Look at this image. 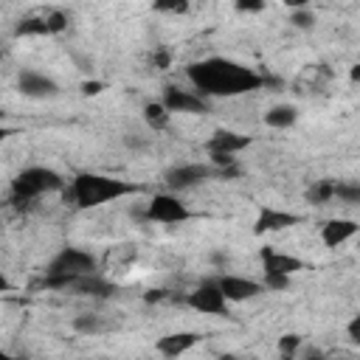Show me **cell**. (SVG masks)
Listing matches in <instances>:
<instances>
[{"instance_id":"cell-1","label":"cell","mask_w":360,"mask_h":360,"mask_svg":"<svg viewBox=\"0 0 360 360\" xmlns=\"http://www.w3.org/2000/svg\"><path fill=\"white\" fill-rule=\"evenodd\" d=\"M186 73L202 96H242V93L259 90L264 84V76L253 73L245 65L222 59V56L194 62V65H188Z\"/></svg>"},{"instance_id":"cell-2","label":"cell","mask_w":360,"mask_h":360,"mask_svg":"<svg viewBox=\"0 0 360 360\" xmlns=\"http://www.w3.org/2000/svg\"><path fill=\"white\" fill-rule=\"evenodd\" d=\"M141 191H143V186H138V183H127V180L93 174V172H84V174L73 177V183H70V197L79 208H96L101 202H110V200H118L127 194H141Z\"/></svg>"},{"instance_id":"cell-3","label":"cell","mask_w":360,"mask_h":360,"mask_svg":"<svg viewBox=\"0 0 360 360\" xmlns=\"http://www.w3.org/2000/svg\"><path fill=\"white\" fill-rule=\"evenodd\" d=\"M59 188H62V177L53 169L31 166V169H22L14 177V183H11V200L17 205H25V202H31L34 197H39L45 191H59Z\"/></svg>"},{"instance_id":"cell-4","label":"cell","mask_w":360,"mask_h":360,"mask_svg":"<svg viewBox=\"0 0 360 360\" xmlns=\"http://www.w3.org/2000/svg\"><path fill=\"white\" fill-rule=\"evenodd\" d=\"M239 174V166H231V169H217V166H202V163H188V166H177L172 172H166V186L174 188V191H183V188H191L202 180H211V177H236Z\"/></svg>"},{"instance_id":"cell-5","label":"cell","mask_w":360,"mask_h":360,"mask_svg":"<svg viewBox=\"0 0 360 360\" xmlns=\"http://www.w3.org/2000/svg\"><path fill=\"white\" fill-rule=\"evenodd\" d=\"M48 276H73V278H82V276H93L96 273V259L79 248H62L51 262H48Z\"/></svg>"},{"instance_id":"cell-6","label":"cell","mask_w":360,"mask_h":360,"mask_svg":"<svg viewBox=\"0 0 360 360\" xmlns=\"http://www.w3.org/2000/svg\"><path fill=\"white\" fill-rule=\"evenodd\" d=\"M186 304L197 312H205V315H225L228 312V298L222 295L217 281H202L194 292H188Z\"/></svg>"},{"instance_id":"cell-7","label":"cell","mask_w":360,"mask_h":360,"mask_svg":"<svg viewBox=\"0 0 360 360\" xmlns=\"http://www.w3.org/2000/svg\"><path fill=\"white\" fill-rule=\"evenodd\" d=\"M191 217V211L186 208V202H180L172 194H155L146 205V219L152 222H186Z\"/></svg>"},{"instance_id":"cell-8","label":"cell","mask_w":360,"mask_h":360,"mask_svg":"<svg viewBox=\"0 0 360 360\" xmlns=\"http://www.w3.org/2000/svg\"><path fill=\"white\" fill-rule=\"evenodd\" d=\"M163 107L169 112H205L208 110L202 96H194V93L177 90V87H166L163 90Z\"/></svg>"},{"instance_id":"cell-9","label":"cell","mask_w":360,"mask_h":360,"mask_svg":"<svg viewBox=\"0 0 360 360\" xmlns=\"http://www.w3.org/2000/svg\"><path fill=\"white\" fill-rule=\"evenodd\" d=\"M262 264H264V276H292L298 270H304V262L290 256V253H278L273 248H262Z\"/></svg>"},{"instance_id":"cell-10","label":"cell","mask_w":360,"mask_h":360,"mask_svg":"<svg viewBox=\"0 0 360 360\" xmlns=\"http://www.w3.org/2000/svg\"><path fill=\"white\" fill-rule=\"evenodd\" d=\"M217 284L228 301H245V298L264 292V284H259L253 278H239V276H222V278H217Z\"/></svg>"},{"instance_id":"cell-11","label":"cell","mask_w":360,"mask_h":360,"mask_svg":"<svg viewBox=\"0 0 360 360\" xmlns=\"http://www.w3.org/2000/svg\"><path fill=\"white\" fill-rule=\"evenodd\" d=\"M301 217L298 214H290V211H276V208H262L259 217H256V225H253V233L262 236L267 231H284V228H292L298 225Z\"/></svg>"},{"instance_id":"cell-12","label":"cell","mask_w":360,"mask_h":360,"mask_svg":"<svg viewBox=\"0 0 360 360\" xmlns=\"http://www.w3.org/2000/svg\"><path fill=\"white\" fill-rule=\"evenodd\" d=\"M248 143H250L248 135H239V132H231V129H217V132L208 138L205 149H208V155H236V152H242Z\"/></svg>"},{"instance_id":"cell-13","label":"cell","mask_w":360,"mask_h":360,"mask_svg":"<svg viewBox=\"0 0 360 360\" xmlns=\"http://www.w3.org/2000/svg\"><path fill=\"white\" fill-rule=\"evenodd\" d=\"M20 90L25 96H31V98H48V96H56L59 93L56 82L48 79V76H42V73H37V70H22L20 73Z\"/></svg>"},{"instance_id":"cell-14","label":"cell","mask_w":360,"mask_h":360,"mask_svg":"<svg viewBox=\"0 0 360 360\" xmlns=\"http://www.w3.org/2000/svg\"><path fill=\"white\" fill-rule=\"evenodd\" d=\"M357 231H360V225L354 219H329L323 225V231H321V239H323L326 248H338L346 239H352Z\"/></svg>"},{"instance_id":"cell-15","label":"cell","mask_w":360,"mask_h":360,"mask_svg":"<svg viewBox=\"0 0 360 360\" xmlns=\"http://www.w3.org/2000/svg\"><path fill=\"white\" fill-rule=\"evenodd\" d=\"M197 343H200V335L197 332H172V335H166V338L158 340V352L166 354V357H180V354H186Z\"/></svg>"},{"instance_id":"cell-16","label":"cell","mask_w":360,"mask_h":360,"mask_svg":"<svg viewBox=\"0 0 360 360\" xmlns=\"http://www.w3.org/2000/svg\"><path fill=\"white\" fill-rule=\"evenodd\" d=\"M73 292H79V295H96V298H107V295H112L115 292V284H110L107 278H101V276H82V278H76L73 281V287H70Z\"/></svg>"},{"instance_id":"cell-17","label":"cell","mask_w":360,"mask_h":360,"mask_svg":"<svg viewBox=\"0 0 360 360\" xmlns=\"http://www.w3.org/2000/svg\"><path fill=\"white\" fill-rule=\"evenodd\" d=\"M295 118H298V112H295V107H290V104H278V107H273V110L264 112V124H267V127H276V129L292 127Z\"/></svg>"},{"instance_id":"cell-18","label":"cell","mask_w":360,"mask_h":360,"mask_svg":"<svg viewBox=\"0 0 360 360\" xmlns=\"http://www.w3.org/2000/svg\"><path fill=\"white\" fill-rule=\"evenodd\" d=\"M143 118H146V124H149L155 132H160V129L169 127V110L163 107V101H149V104L143 107Z\"/></svg>"},{"instance_id":"cell-19","label":"cell","mask_w":360,"mask_h":360,"mask_svg":"<svg viewBox=\"0 0 360 360\" xmlns=\"http://www.w3.org/2000/svg\"><path fill=\"white\" fill-rule=\"evenodd\" d=\"M45 34H51V25H48L45 14L42 17H25L17 25V37H45Z\"/></svg>"},{"instance_id":"cell-20","label":"cell","mask_w":360,"mask_h":360,"mask_svg":"<svg viewBox=\"0 0 360 360\" xmlns=\"http://www.w3.org/2000/svg\"><path fill=\"white\" fill-rule=\"evenodd\" d=\"M73 329L82 332V335H98V332L104 329V323H101L98 315H79V318L73 321Z\"/></svg>"},{"instance_id":"cell-21","label":"cell","mask_w":360,"mask_h":360,"mask_svg":"<svg viewBox=\"0 0 360 360\" xmlns=\"http://www.w3.org/2000/svg\"><path fill=\"white\" fill-rule=\"evenodd\" d=\"M335 186H338V183H332V180H318V183L309 188L307 197H309L312 202H326V200L335 197Z\"/></svg>"},{"instance_id":"cell-22","label":"cell","mask_w":360,"mask_h":360,"mask_svg":"<svg viewBox=\"0 0 360 360\" xmlns=\"http://www.w3.org/2000/svg\"><path fill=\"white\" fill-rule=\"evenodd\" d=\"M45 20H48V25H51V34H59V31L68 28V14L59 11V8H51V11L45 14Z\"/></svg>"},{"instance_id":"cell-23","label":"cell","mask_w":360,"mask_h":360,"mask_svg":"<svg viewBox=\"0 0 360 360\" xmlns=\"http://www.w3.org/2000/svg\"><path fill=\"white\" fill-rule=\"evenodd\" d=\"M335 197H338V200H346V202H360V186L338 183V186H335Z\"/></svg>"},{"instance_id":"cell-24","label":"cell","mask_w":360,"mask_h":360,"mask_svg":"<svg viewBox=\"0 0 360 360\" xmlns=\"http://www.w3.org/2000/svg\"><path fill=\"white\" fill-rule=\"evenodd\" d=\"M290 22H292L295 28H312V25H315V14L307 11V8H298V11H292Z\"/></svg>"},{"instance_id":"cell-25","label":"cell","mask_w":360,"mask_h":360,"mask_svg":"<svg viewBox=\"0 0 360 360\" xmlns=\"http://www.w3.org/2000/svg\"><path fill=\"white\" fill-rule=\"evenodd\" d=\"M298 346H301V338H298V335H281V340H278V352H281L284 357H292Z\"/></svg>"},{"instance_id":"cell-26","label":"cell","mask_w":360,"mask_h":360,"mask_svg":"<svg viewBox=\"0 0 360 360\" xmlns=\"http://www.w3.org/2000/svg\"><path fill=\"white\" fill-rule=\"evenodd\" d=\"M290 276H264V290H287Z\"/></svg>"},{"instance_id":"cell-27","label":"cell","mask_w":360,"mask_h":360,"mask_svg":"<svg viewBox=\"0 0 360 360\" xmlns=\"http://www.w3.org/2000/svg\"><path fill=\"white\" fill-rule=\"evenodd\" d=\"M346 332H349V338H352V343H357V346H360V315H354V318L349 321V326H346Z\"/></svg>"},{"instance_id":"cell-28","label":"cell","mask_w":360,"mask_h":360,"mask_svg":"<svg viewBox=\"0 0 360 360\" xmlns=\"http://www.w3.org/2000/svg\"><path fill=\"white\" fill-rule=\"evenodd\" d=\"M236 8H239V11H262L264 3H262V0H239Z\"/></svg>"},{"instance_id":"cell-29","label":"cell","mask_w":360,"mask_h":360,"mask_svg":"<svg viewBox=\"0 0 360 360\" xmlns=\"http://www.w3.org/2000/svg\"><path fill=\"white\" fill-rule=\"evenodd\" d=\"M152 62H155V68H158V70H166V68H169V51H158Z\"/></svg>"},{"instance_id":"cell-30","label":"cell","mask_w":360,"mask_h":360,"mask_svg":"<svg viewBox=\"0 0 360 360\" xmlns=\"http://www.w3.org/2000/svg\"><path fill=\"white\" fill-rule=\"evenodd\" d=\"M101 90H104L101 82H84V84H82V93H84V96H96V93H101Z\"/></svg>"},{"instance_id":"cell-31","label":"cell","mask_w":360,"mask_h":360,"mask_svg":"<svg viewBox=\"0 0 360 360\" xmlns=\"http://www.w3.org/2000/svg\"><path fill=\"white\" fill-rule=\"evenodd\" d=\"M158 11H186V3H158Z\"/></svg>"},{"instance_id":"cell-32","label":"cell","mask_w":360,"mask_h":360,"mask_svg":"<svg viewBox=\"0 0 360 360\" xmlns=\"http://www.w3.org/2000/svg\"><path fill=\"white\" fill-rule=\"evenodd\" d=\"M166 298V290H152V292H146V301L152 304V301H163Z\"/></svg>"},{"instance_id":"cell-33","label":"cell","mask_w":360,"mask_h":360,"mask_svg":"<svg viewBox=\"0 0 360 360\" xmlns=\"http://www.w3.org/2000/svg\"><path fill=\"white\" fill-rule=\"evenodd\" d=\"M349 79H352V82H360V65H354V68L349 70Z\"/></svg>"},{"instance_id":"cell-34","label":"cell","mask_w":360,"mask_h":360,"mask_svg":"<svg viewBox=\"0 0 360 360\" xmlns=\"http://www.w3.org/2000/svg\"><path fill=\"white\" fill-rule=\"evenodd\" d=\"M307 360H326V357H321V354H309Z\"/></svg>"},{"instance_id":"cell-35","label":"cell","mask_w":360,"mask_h":360,"mask_svg":"<svg viewBox=\"0 0 360 360\" xmlns=\"http://www.w3.org/2000/svg\"><path fill=\"white\" fill-rule=\"evenodd\" d=\"M219 360H242V357H233V354H225V357H219Z\"/></svg>"}]
</instances>
